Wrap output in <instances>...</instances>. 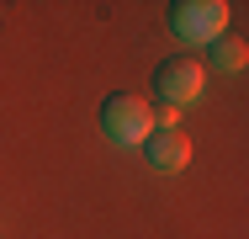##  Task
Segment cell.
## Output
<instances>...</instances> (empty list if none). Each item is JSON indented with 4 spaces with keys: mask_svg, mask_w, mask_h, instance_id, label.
<instances>
[{
    "mask_svg": "<svg viewBox=\"0 0 249 239\" xmlns=\"http://www.w3.org/2000/svg\"><path fill=\"white\" fill-rule=\"evenodd\" d=\"M207 85V64L191 59V53H170L159 69H154V96H159V106H191Z\"/></svg>",
    "mask_w": 249,
    "mask_h": 239,
    "instance_id": "cell-3",
    "label": "cell"
},
{
    "mask_svg": "<svg viewBox=\"0 0 249 239\" xmlns=\"http://www.w3.org/2000/svg\"><path fill=\"white\" fill-rule=\"evenodd\" d=\"M138 149H143V159H149L154 170H164V176H175V170L191 165V139H186L180 128H154Z\"/></svg>",
    "mask_w": 249,
    "mask_h": 239,
    "instance_id": "cell-4",
    "label": "cell"
},
{
    "mask_svg": "<svg viewBox=\"0 0 249 239\" xmlns=\"http://www.w3.org/2000/svg\"><path fill=\"white\" fill-rule=\"evenodd\" d=\"M244 59H249V48H244V38H217L212 43V69H223V75H239L244 69Z\"/></svg>",
    "mask_w": 249,
    "mask_h": 239,
    "instance_id": "cell-5",
    "label": "cell"
},
{
    "mask_svg": "<svg viewBox=\"0 0 249 239\" xmlns=\"http://www.w3.org/2000/svg\"><path fill=\"white\" fill-rule=\"evenodd\" d=\"M101 133H106L111 143H122V149L143 143L154 133V106L143 101V96H127V91L106 96V101H101Z\"/></svg>",
    "mask_w": 249,
    "mask_h": 239,
    "instance_id": "cell-1",
    "label": "cell"
},
{
    "mask_svg": "<svg viewBox=\"0 0 249 239\" xmlns=\"http://www.w3.org/2000/svg\"><path fill=\"white\" fill-rule=\"evenodd\" d=\"M228 16H233V5H223V0H180V5H170V32H175L180 43L212 48L223 38Z\"/></svg>",
    "mask_w": 249,
    "mask_h": 239,
    "instance_id": "cell-2",
    "label": "cell"
}]
</instances>
